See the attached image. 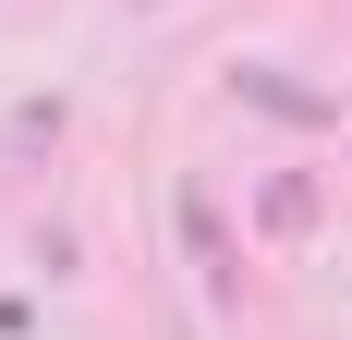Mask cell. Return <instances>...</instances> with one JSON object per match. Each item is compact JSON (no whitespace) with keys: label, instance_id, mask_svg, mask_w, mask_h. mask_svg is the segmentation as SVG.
Wrapping results in <instances>:
<instances>
[{"label":"cell","instance_id":"6da1fadb","mask_svg":"<svg viewBox=\"0 0 352 340\" xmlns=\"http://www.w3.org/2000/svg\"><path fill=\"white\" fill-rule=\"evenodd\" d=\"M170 219H182V243H195L207 292H243V255H231V231H219V195H207V182H182V195H170Z\"/></svg>","mask_w":352,"mask_h":340},{"label":"cell","instance_id":"7a4b0ae2","mask_svg":"<svg viewBox=\"0 0 352 340\" xmlns=\"http://www.w3.org/2000/svg\"><path fill=\"white\" fill-rule=\"evenodd\" d=\"M231 98H255V109H280V122H340V98H316V85H292L280 61H243V73H231Z\"/></svg>","mask_w":352,"mask_h":340},{"label":"cell","instance_id":"3957f363","mask_svg":"<svg viewBox=\"0 0 352 340\" xmlns=\"http://www.w3.org/2000/svg\"><path fill=\"white\" fill-rule=\"evenodd\" d=\"M255 219H267V231L292 243V231H304V219H316V182H267V195H255Z\"/></svg>","mask_w":352,"mask_h":340},{"label":"cell","instance_id":"277c9868","mask_svg":"<svg viewBox=\"0 0 352 340\" xmlns=\"http://www.w3.org/2000/svg\"><path fill=\"white\" fill-rule=\"evenodd\" d=\"M61 122H73L61 98H36V109H12V134H0V146H61Z\"/></svg>","mask_w":352,"mask_h":340},{"label":"cell","instance_id":"5b68a950","mask_svg":"<svg viewBox=\"0 0 352 340\" xmlns=\"http://www.w3.org/2000/svg\"><path fill=\"white\" fill-rule=\"evenodd\" d=\"M134 12H158V0H134Z\"/></svg>","mask_w":352,"mask_h":340}]
</instances>
